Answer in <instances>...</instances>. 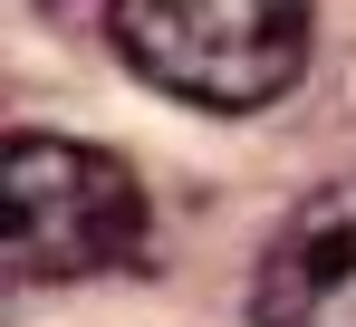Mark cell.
Instances as JSON below:
<instances>
[{
    "instance_id": "cell-3",
    "label": "cell",
    "mask_w": 356,
    "mask_h": 327,
    "mask_svg": "<svg viewBox=\"0 0 356 327\" xmlns=\"http://www.w3.org/2000/svg\"><path fill=\"white\" fill-rule=\"evenodd\" d=\"M250 327H356V173L318 183L260 241Z\"/></svg>"
},
{
    "instance_id": "cell-1",
    "label": "cell",
    "mask_w": 356,
    "mask_h": 327,
    "mask_svg": "<svg viewBox=\"0 0 356 327\" xmlns=\"http://www.w3.org/2000/svg\"><path fill=\"white\" fill-rule=\"evenodd\" d=\"M116 58L202 115H260L308 77V0H106Z\"/></svg>"
},
{
    "instance_id": "cell-2",
    "label": "cell",
    "mask_w": 356,
    "mask_h": 327,
    "mask_svg": "<svg viewBox=\"0 0 356 327\" xmlns=\"http://www.w3.org/2000/svg\"><path fill=\"white\" fill-rule=\"evenodd\" d=\"M0 250L19 289L135 270L145 260V193L106 145L77 135H10L0 145Z\"/></svg>"
}]
</instances>
